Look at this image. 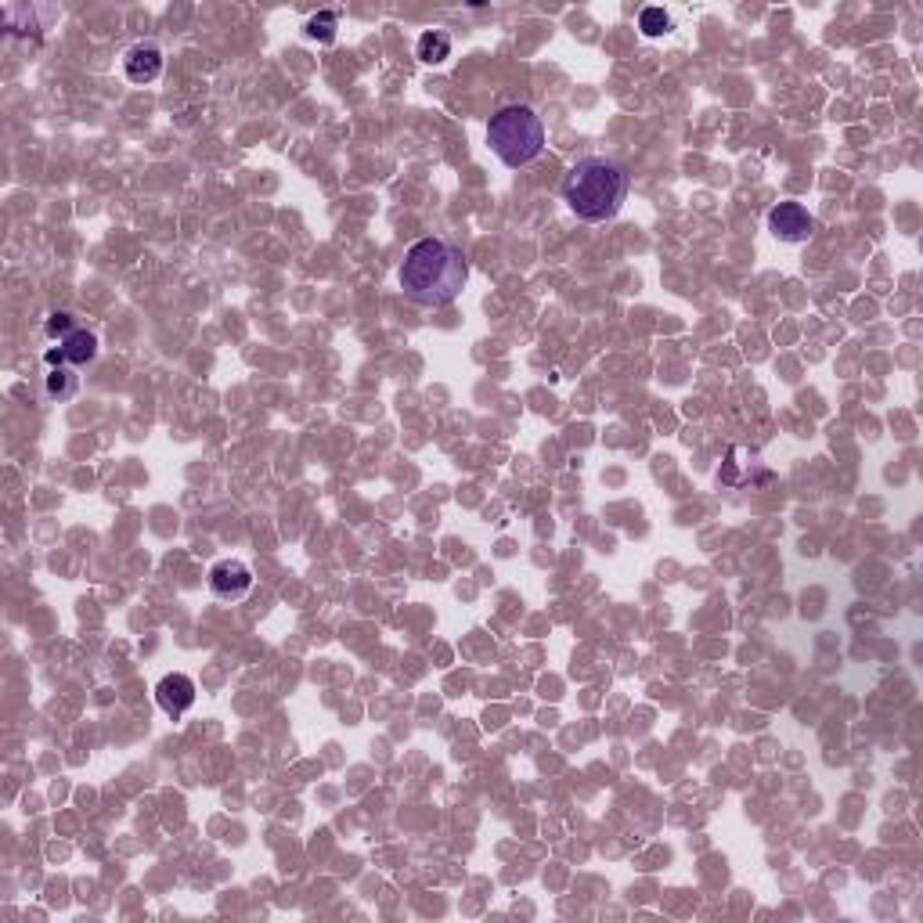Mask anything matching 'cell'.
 Wrapping results in <instances>:
<instances>
[{
    "label": "cell",
    "instance_id": "cell-7",
    "mask_svg": "<svg viewBox=\"0 0 923 923\" xmlns=\"http://www.w3.org/2000/svg\"><path fill=\"white\" fill-rule=\"evenodd\" d=\"M123 73H127L130 84H155L163 76V48L152 40H138L134 48H127L123 54Z\"/></svg>",
    "mask_w": 923,
    "mask_h": 923
},
{
    "label": "cell",
    "instance_id": "cell-5",
    "mask_svg": "<svg viewBox=\"0 0 923 923\" xmlns=\"http://www.w3.org/2000/svg\"><path fill=\"white\" fill-rule=\"evenodd\" d=\"M206 581H210V592L217 595L220 603H239L253 589V570L245 567L242 559H217L210 567Z\"/></svg>",
    "mask_w": 923,
    "mask_h": 923
},
{
    "label": "cell",
    "instance_id": "cell-4",
    "mask_svg": "<svg viewBox=\"0 0 923 923\" xmlns=\"http://www.w3.org/2000/svg\"><path fill=\"white\" fill-rule=\"evenodd\" d=\"M769 231L786 245H801L815 235V217L801 202H780L769 210Z\"/></svg>",
    "mask_w": 923,
    "mask_h": 923
},
{
    "label": "cell",
    "instance_id": "cell-1",
    "mask_svg": "<svg viewBox=\"0 0 923 923\" xmlns=\"http://www.w3.org/2000/svg\"><path fill=\"white\" fill-rule=\"evenodd\" d=\"M397 281L404 296L419 303V307H447L466 289L469 264L458 245L444 239H422L404 253Z\"/></svg>",
    "mask_w": 923,
    "mask_h": 923
},
{
    "label": "cell",
    "instance_id": "cell-3",
    "mask_svg": "<svg viewBox=\"0 0 923 923\" xmlns=\"http://www.w3.org/2000/svg\"><path fill=\"white\" fill-rule=\"evenodd\" d=\"M488 144L509 170H520L542 155L545 123L531 105H505L488 123Z\"/></svg>",
    "mask_w": 923,
    "mask_h": 923
},
{
    "label": "cell",
    "instance_id": "cell-6",
    "mask_svg": "<svg viewBox=\"0 0 923 923\" xmlns=\"http://www.w3.org/2000/svg\"><path fill=\"white\" fill-rule=\"evenodd\" d=\"M98 357V336L87 332V329H76L69 332L65 340H59V346H51L48 354H43V362H48V368H84L91 365Z\"/></svg>",
    "mask_w": 923,
    "mask_h": 923
},
{
    "label": "cell",
    "instance_id": "cell-9",
    "mask_svg": "<svg viewBox=\"0 0 923 923\" xmlns=\"http://www.w3.org/2000/svg\"><path fill=\"white\" fill-rule=\"evenodd\" d=\"M415 54H419L422 65H444L452 59V33L444 29H426L419 43H415Z\"/></svg>",
    "mask_w": 923,
    "mask_h": 923
},
{
    "label": "cell",
    "instance_id": "cell-11",
    "mask_svg": "<svg viewBox=\"0 0 923 923\" xmlns=\"http://www.w3.org/2000/svg\"><path fill=\"white\" fill-rule=\"evenodd\" d=\"M48 393L59 401H69L76 393V368H65V365L48 368Z\"/></svg>",
    "mask_w": 923,
    "mask_h": 923
},
{
    "label": "cell",
    "instance_id": "cell-13",
    "mask_svg": "<svg viewBox=\"0 0 923 923\" xmlns=\"http://www.w3.org/2000/svg\"><path fill=\"white\" fill-rule=\"evenodd\" d=\"M69 332H76L73 314H51V318H48V336H51V340H65Z\"/></svg>",
    "mask_w": 923,
    "mask_h": 923
},
{
    "label": "cell",
    "instance_id": "cell-12",
    "mask_svg": "<svg viewBox=\"0 0 923 923\" xmlns=\"http://www.w3.org/2000/svg\"><path fill=\"white\" fill-rule=\"evenodd\" d=\"M638 29H643V37H663V33H671V15L663 8H643V15H638Z\"/></svg>",
    "mask_w": 923,
    "mask_h": 923
},
{
    "label": "cell",
    "instance_id": "cell-8",
    "mask_svg": "<svg viewBox=\"0 0 923 923\" xmlns=\"http://www.w3.org/2000/svg\"><path fill=\"white\" fill-rule=\"evenodd\" d=\"M155 704H160L163 715L170 718H181L191 704H195V682L188 674L174 671V674H163L160 685H155Z\"/></svg>",
    "mask_w": 923,
    "mask_h": 923
},
{
    "label": "cell",
    "instance_id": "cell-10",
    "mask_svg": "<svg viewBox=\"0 0 923 923\" xmlns=\"http://www.w3.org/2000/svg\"><path fill=\"white\" fill-rule=\"evenodd\" d=\"M336 29H340V8L318 11L314 18H307V37L318 40V43H332V40H336Z\"/></svg>",
    "mask_w": 923,
    "mask_h": 923
},
{
    "label": "cell",
    "instance_id": "cell-2",
    "mask_svg": "<svg viewBox=\"0 0 923 923\" xmlns=\"http://www.w3.org/2000/svg\"><path fill=\"white\" fill-rule=\"evenodd\" d=\"M628 191H632V177L621 163L606 160V155L578 160L562 181V199L584 224L614 220L628 202Z\"/></svg>",
    "mask_w": 923,
    "mask_h": 923
}]
</instances>
